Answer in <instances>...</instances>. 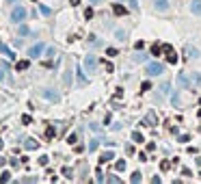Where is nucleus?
Instances as JSON below:
<instances>
[{"label": "nucleus", "instance_id": "7", "mask_svg": "<svg viewBox=\"0 0 201 184\" xmlns=\"http://www.w3.org/2000/svg\"><path fill=\"white\" fill-rule=\"evenodd\" d=\"M178 85H180V89H195V87H192V78H190V74H184V72L178 74Z\"/></svg>", "mask_w": 201, "mask_h": 184}, {"label": "nucleus", "instance_id": "38", "mask_svg": "<svg viewBox=\"0 0 201 184\" xmlns=\"http://www.w3.org/2000/svg\"><path fill=\"white\" fill-rule=\"evenodd\" d=\"M117 54H119V50H117V48H106V56H110V59H113V56H117Z\"/></svg>", "mask_w": 201, "mask_h": 184}, {"label": "nucleus", "instance_id": "48", "mask_svg": "<svg viewBox=\"0 0 201 184\" xmlns=\"http://www.w3.org/2000/svg\"><path fill=\"white\" fill-rule=\"evenodd\" d=\"M160 182H162L160 175H154V178H152V184H160Z\"/></svg>", "mask_w": 201, "mask_h": 184}, {"label": "nucleus", "instance_id": "8", "mask_svg": "<svg viewBox=\"0 0 201 184\" xmlns=\"http://www.w3.org/2000/svg\"><path fill=\"white\" fill-rule=\"evenodd\" d=\"M0 54L7 56V59H11V61H15V52H13V48H11V45H7L5 41H0Z\"/></svg>", "mask_w": 201, "mask_h": 184}, {"label": "nucleus", "instance_id": "6", "mask_svg": "<svg viewBox=\"0 0 201 184\" xmlns=\"http://www.w3.org/2000/svg\"><path fill=\"white\" fill-rule=\"evenodd\" d=\"M76 80H78V85L80 87H89V82H91V78L84 74V65H76Z\"/></svg>", "mask_w": 201, "mask_h": 184}, {"label": "nucleus", "instance_id": "26", "mask_svg": "<svg viewBox=\"0 0 201 184\" xmlns=\"http://www.w3.org/2000/svg\"><path fill=\"white\" fill-rule=\"evenodd\" d=\"M167 54V63L169 65H175V63H178V54H175L173 50H169V52H164Z\"/></svg>", "mask_w": 201, "mask_h": 184}, {"label": "nucleus", "instance_id": "33", "mask_svg": "<svg viewBox=\"0 0 201 184\" xmlns=\"http://www.w3.org/2000/svg\"><path fill=\"white\" fill-rule=\"evenodd\" d=\"M0 182H2V184L11 182V171H2V175H0Z\"/></svg>", "mask_w": 201, "mask_h": 184}, {"label": "nucleus", "instance_id": "44", "mask_svg": "<svg viewBox=\"0 0 201 184\" xmlns=\"http://www.w3.org/2000/svg\"><path fill=\"white\" fill-rule=\"evenodd\" d=\"M84 17H87V20H93V9H91V7L84 9Z\"/></svg>", "mask_w": 201, "mask_h": 184}, {"label": "nucleus", "instance_id": "11", "mask_svg": "<svg viewBox=\"0 0 201 184\" xmlns=\"http://www.w3.org/2000/svg\"><path fill=\"white\" fill-rule=\"evenodd\" d=\"M28 35H33V31L28 28V24H26V22L17 24V37H28Z\"/></svg>", "mask_w": 201, "mask_h": 184}, {"label": "nucleus", "instance_id": "36", "mask_svg": "<svg viewBox=\"0 0 201 184\" xmlns=\"http://www.w3.org/2000/svg\"><path fill=\"white\" fill-rule=\"evenodd\" d=\"M106 182H110V184H121V178H119V175H108Z\"/></svg>", "mask_w": 201, "mask_h": 184}, {"label": "nucleus", "instance_id": "23", "mask_svg": "<svg viewBox=\"0 0 201 184\" xmlns=\"http://www.w3.org/2000/svg\"><path fill=\"white\" fill-rule=\"evenodd\" d=\"M186 56L188 59H199V50L192 48V45H186Z\"/></svg>", "mask_w": 201, "mask_h": 184}, {"label": "nucleus", "instance_id": "37", "mask_svg": "<svg viewBox=\"0 0 201 184\" xmlns=\"http://www.w3.org/2000/svg\"><path fill=\"white\" fill-rule=\"evenodd\" d=\"M154 85H152V80H145L143 85H141V91H143V93H145V91H149V89H152Z\"/></svg>", "mask_w": 201, "mask_h": 184}, {"label": "nucleus", "instance_id": "17", "mask_svg": "<svg viewBox=\"0 0 201 184\" xmlns=\"http://www.w3.org/2000/svg\"><path fill=\"white\" fill-rule=\"evenodd\" d=\"M147 59H149L147 52H136V54H132V63H147Z\"/></svg>", "mask_w": 201, "mask_h": 184}, {"label": "nucleus", "instance_id": "28", "mask_svg": "<svg viewBox=\"0 0 201 184\" xmlns=\"http://www.w3.org/2000/svg\"><path fill=\"white\" fill-rule=\"evenodd\" d=\"M125 167H128V163H125L123 158H119L117 163H115V171H125Z\"/></svg>", "mask_w": 201, "mask_h": 184}, {"label": "nucleus", "instance_id": "3", "mask_svg": "<svg viewBox=\"0 0 201 184\" xmlns=\"http://www.w3.org/2000/svg\"><path fill=\"white\" fill-rule=\"evenodd\" d=\"M39 96H41L45 102H50V104H59V102H61V91H59V89H52V87L41 89Z\"/></svg>", "mask_w": 201, "mask_h": 184}, {"label": "nucleus", "instance_id": "21", "mask_svg": "<svg viewBox=\"0 0 201 184\" xmlns=\"http://www.w3.org/2000/svg\"><path fill=\"white\" fill-rule=\"evenodd\" d=\"M115 39H117L119 43H125V41H128V35H125V31L117 28V31H115Z\"/></svg>", "mask_w": 201, "mask_h": 184}, {"label": "nucleus", "instance_id": "34", "mask_svg": "<svg viewBox=\"0 0 201 184\" xmlns=\"http://www.w3.org/2000/svg\"><path fill=\"white\" fill-rule=\"evenodd\" d=\"M95 180L97 182H106V175L102 173V169H95Z\"/></svg>", "mask_w": 201, "mask_h": 184}, {"label": "nucleus", "instance_id": "42", "mask_svg": "<svg viewBox=\"0 0 201 184\" xmlns=\"http://www.w3.org/2000/svg\"><path fill=\"white\" fill-rule=\"evenodd\" d=\"M48 163H50V156H41V158H39V165H41V167H45Z\"/></svg>", "mask_w": 201, "mask_h": 184}, {"label": "nucleus", "instance_id": "9", "mask_svg": "<svg viewBox=\"0 0 201 184\" xmlns=\"http://www.w3.org/2000/svg\"><path fill=\"white\" fill-rule=\"evenodd\" d=\"M154 9L160 13H167V11H171V2L169 0H154Z\"/></svg>", "mask_w": 201, "mask_h": 184}, {"label": "nucleus", "instance_id": "4", "mask_svg": "<svg viewBox=\"0 0 201 184\" xmlns=\"http://www.w3.org/2000/svg\"><path fill=\"white\" fill-rule=\"evenodd\" d=\"M82 65H84V70H87L89 74H95V72H97V65H99V59H97L93 52H87Z\"/></svg>", "mask_w": 201, "mask_h": 184}, {"label": "nucleus", "instance_id": "35", "mask_svg": "<svg viewBox=\"0 0 201 184\" xmlns=\"http://www.w3.org/2000/svg\"><path fill=\"white\" fill-rule=\"evenodd\" d=\"M63 175H65L67 180H74V171H71L69 167H63Z\"/></svg>", "mask_w": 201, "mask_h": 184}, {"label": "nucleus", "instance_id": "53", "mask_svg": "<svg viewBox=\"0 0 201 184\" xmlns=\"http://www.w3.org/2000/svg\"><path fill=\"white\" fill-rule=\"evenodd\" d=\"M197 165H199V167H201V156H197Z\"/></svg>", "mask_w": 201, "mask_h": 184}, {"label": "nucleus", "instance_id": "25", "mask_svg": "<svg viewBox=\"0 0 201 184\" xmlns=\"http://www.w3.org/2000/svg\"><path fill=\"white\" fill-rule=\"evenodd\" d=\"M132 143H145V136L138 130H132Z\"/></svg>", "mask_w": 201, "mask_h": 184}, {"label": "nucleus", "instance_id": "24", "mask_svg": "<svg viewBox=\"0 0 201 184\" xmlns=\"http://www.w3.org/2000/svg\"><path fill=\"white\" fill-rule=\"evenodd\" d=\"M190 78H192V87H201V74L199 72H190Z\"/></svg>", "mask_w": 201, "mask_h": 184}, {"label": "nucleus", "instance_id": "12", "mask_svg": "<svg viewBox=\"0 0 201 184\" xmlns=\"http://www.w3.org/2000/svg\"><path fill=\"white\" fill-rule=\"evenodd\" d=\"M15 70H17V72H26V70H31V59L26 56V59L17 61V63H15Z\"/></svg>", "mask_w": 201, "mask_h": 184}, {"label": "nucleus", "instance_id": "10", "mask_svg": "<svg viewBox=\"0 0 201 184\" xmlns=\"http://www.w3.org/2000/svg\"><path fill=\"white\" fill-rule=\"evenodd\" d=\"M22 145H24V150H26V152H37V150H39V143H37L35 139H31V136H28V139H24Z\"/></svg>", "mask_w": 201, "mask_h": 184}, {"label": "nucleus", "instance_id": "54", "mask_svg": "<svg viewBox=\"0 0 201 184\" xmlns=\"http://www.w3.org/2000/svg\"><path fill=\"white\" fill-rule=\"evenodd\" d=\"M2 147H5V141H2V139H0V150H2Z\"/></svg>", "mask_w": 201, "mask_h": 184}, {"label": "nucleus", "instance_id": "22", "mask_svg": "<svg viewBox=\"0 0 201 184\" xmlns=\"http://www.w3.org/2000/svg\"><path fill=\"white\" fill-rule=\"evenodd\" d=\"M160 93H162V96H167V98H169V96L173 93V89H171V82H162V85H160Z\"/></svg>", "mask_w": 201, "mask_h": 184}, {"label": "nucleus", "instance_id": "39", "mask_svg": "<svg viewBox=\"0 0 201 184\" xmlns=\"http://www.w3.org/2000/svg\"><path fill=\"white\" fill-rule=\"evenodd\" d=\"M22 124H24V126L33 124V117H31V115H22Z\"/></svg>", "mask_w": 201, "mask_h": 184}, {"label": "nucleus", "instance_id": "47", "mask_svg": "<svg viewBox=\"0 0 201 184\" xmlns=\"http://www.w3.org/2000/svg\"><path fill=\"white\" fill-rule=\"evenodd\" d=\"M20 2H22V0H5V5H9V7L11 5H20Z\"/></svg>", "mask_w": 201, "mask_h": 184}, {"label": "nucleus", "instance_id": "5", "mask_svg": "<svg viewBox=\"0 0 201 184\" xmlns=\"http://www.w3.org/2000/svg\"><path fill=\"white\" fill-rule=\"evenodd\" d=\"M45 48H48V45L43 43V41H37L35 45H31V48H28V52H26V56L31 59V61H35V59H39L43 52H45Z\"/></svg>", "mask_w": 201, "mask_h": 184}, {"label": "nucleus", "instance_id": "30", "mask_svg": "<svg viewBox=\"0 0 201 184\" xmlns=\"http://www.w3.org/2000/svg\"><path fill=\"white\" fill-rule=\"evenodd\" d=\"M97 147H99V139H97V136H95V139H91V141H89V152L93 154V152H95Z\"/></svg>", "mask_w": 201, "mask_h": 184}, {"label": "nucleus", "instance_id": "43", "mask_svg": "<svg viewBox=\"0 0 201 184\" xmlns=\"http://www.w3.org/2000/svg\"><path fill=\"white\" fill-rule=\"evenodd\" d=\"M169 167H171L169 160H162V163H160V169H162V171H169Z\"/></svg>", "mask_w": 201, "mask_h": 184}, {"label": "nucleus", "instance_id": "40", "mask_svg": "<svg viewBox=\"0 0 201 184\" xmlns=\"http://www.w3.org/2000/svg\"><path fill=\"white\" fill-rule=\"evenodd\" d=\"M76 141H78V134H69L67 143H69V145H76Z\"/></svg>", "mask_w": 201, "mask_h": 184}, {"label": "nucleus", "instance_id": "18", "mask_svg": "<svg viewBox=\"0 0 201 184\" xmlns=\"http://www.w3.org/2000/svg\"><path fill=\"white\" fill-rule=\"evenodd\" d=\"M37 9H39V13H41L43 17H50V15H52V13H54L52 9H50L48 5H43V2H39V5H37Z\"/></svg>", "mask_w": 201, "mask_h": 184}, {"label": "nucleus", "instance_id": "15", "mask_svg": "<svg viewBox=\"0 0 201 184\" xmlns=\"http://www.w3.org/2000/svg\"><path fill=\"white\" fill-rule=\"evenodd\" d=\"M110 160H115V152L113 150H106L99 154V163H110Z\"/></svg>", "mask_w": 201, "mask_h": 184}, {"label": "nucleus", "instance_id": "29", "mask_svg": "<svg viewBox=\"0 0 201 184\" xmlns=\"http://www.w3.org/2000/svg\"><path fill=\"white\" fill-rule=\"evenodd\" d=\"M160 50H164V48H162V43H158V41H156V43L152 45V54H154V56H160V54H162Z\"/></svg>", "mask_w": 201, "mask_h": 184}, {"label": "nucleus", "instance_id": "31", "mask_svg": "<svg viewBox=\"0 0 201 184\" xmlns=\"http://www.w3.org/2000/svg\"><path fill=\"white\" fill-rule=\"evenodd\" d=\"M54 134H56L54 126H48V128H45V139H54Z\"/></svg>", "mask_w": 201, "mask_h": 184}, {"label": "nucleus", "instance_id": "14", "mask_svg": "<svg viewBox=\"0 0 201 184\" xmlns=\"http://www.w3.org/2000/svg\"><path fill=\"white\" fill-rule=\"evenodd\" d=\"M190 13L201 17V0H190Z\"/></svg>", "mask_w": 201, "mask_h": 184}, {"label": "nucleus", "instance_id": "20", "mask_svg": "<svg viewBox=\"0 0 201 184\" xmlns=\"http://www.w3.org/2000/svg\"><path fill=\"white\" fill-rule=\"evenodd\" d=\"M89 43H91V48H104V41L99 39V37H89Z\"/></svg>", "mask_w": 201, "mask_h": 184}, {"label": "nucleus", "instance_id": "50", "mask_svg": "<svg viewBox=\"0 0 201 184\" xmlns=\"http://www.w3.org/2000/svg\"><path fill=\"white\" fill-rule=\"evenodd\" d=\"M69 5H71V7H78V5H80V0H69Z\"/></svg>", "mask_w": 201, "mask_h": 184}, {"label": "nucleus", "instance_id": "46", "mask_svg": "<svg viewBox=\"0 0 201 184\" xmlns=\"http://www.w3.org/2000/svg\"><path fill=\"white\" fill-rule=\"evenodd\" d=\"M178 141H180V143H186V141H190V136H188V134H180Z\"/></svg>", "mask_w": 201, "mask_h": 184}, {"label": "nucleus", "instance_id": "55", "mask_svg": "<svg viewBox=\"0 0 201 184\" xmlns=\"http://www.w3.org/2000/svg\"><path fill=\"white\" fill-rule=\"evenodd\" d=\"M197 115H199V117H201V108H199V110H197Z\"/></svg>", "mask_w": 201, "mask_h": 184}, {"label": "nucleus", "instance_id": "2", "mask_svg": "<svg viewBox=\"0 0 201 184\" xmlns=\"http://www.w3.org/2000/svg\"><path fill=\"white\" fill-rule=\"evenodd\" d=\"M164 70H167V67L162 63H158V61H147V65H145V76L147 78H156V76H162Z\"/></svg>", "mask_w": 201, "mask_h": 184}, {"label": "nucleus", "instance_id": "49", "mask_svg": "<svg viewBox=\"0 0 201 184\" xmlns=\"http://www.w3.org/2000/svg\"><path fill=\"white\" fill-rule=\"evenodd\" d=\"M130 5H132V9H134V11H138V2H136V0H130Z\"/></svg>", "mask_w": 201, "mask_h": 184}, {"label": "nucleus", "instance_id": "51", "mask_svg": "<svg viewBox=\"0 0 201 184\" xmlns=\"http://www.w3.org/2000/svg\"><path fill=\"white\" fill-rule=\"evenodd\" d=\"M7 165V158H2V156H0V167H5Z\"/></svg>", "mask_w": 201, "mask_h": 184}, {"label": "nucleus", "instance_id": "13", "mask_svg": "<svg viewBox=\"0 0 201 184\" xmlns=\"http://www.w3.org/2000/svg\"><path fill=\"white\" fill-rule=\"evenodd\" d=\"M156 124H158L156 113H154V110H149V113L145 115V119H143V126H156Z\"/></svg>", "mask_w": 201, "mask_h": 184}, {"label": "nucleus", "instance_id": "41", "mask_svg": "<svg viewBox=\"0 0 201 184\" xmlns=\"http://www.w3.org/2000/svg\"><path fill=\"white\" fill-rule=\"evenodd\" d=\"M56 54V50L52 48V45H48V48H45V56H54Z\"/></svg>", "mask_w": 201, "mask_h": 184}, {"label": "nucleus", "instance_id": "45", "mask_svg": "<svg viewBox=\"0 0 201 184\" xmlns=\"http://www.w3.org/2000/svg\"><path fill=\"white\" fill-rule=\"evenodd\" d=\"M125 152H128L130 156H134V145H132V143H128V145H125Z\"/></svg>", "mask_w": 201, "mask_h": 184}, {"label": "nucleus", "instance_id": "32", "mask_svg": "<svg viewBox=\"0 0 201 184\" xmlns=\"http://www.w3.org/2000/svg\"><path fill=\"white\" fill-rule=\"evenodd\" d=\"M169 98H171V104H173V106H182V104H180V93H171Z\"/></svg>", "mask_w": 201, "mask_h": 184}, {"label": "nucleus", "instance_id": "1", "mask_svg": "<svg viewBox=\"0 0 201 184\" xmlns=\"http://www.w3.org/2000/svg\"><path fill=\"white\" fill-rule=\"evenodd\" d=\"M28 20V11H26V7H22V5H13V9H11V13H9V22L11 24H22V22H26Z\"/></svg>", "mask_w": 201, "mask_h": 184}, {"label": "nucleus", "instance_id": "52", "mask_svg": "<svg viewBox=\"0 0 201 184\" xmlns=\"http://www.w3.org/2000/svg\"><path fill=\"white\" fill-rule=\"evenodd\" d=\"M104 0H91V5H102Z\"/></svg>", "mask_w": 201, "mask_h": 184}, {"label": "nucleus", "instance_id": "27", "mask_svg": "<svg viewBox=\"0 0 201 184\" xmlns=\"http://www.w3.org/2000/svg\"><path fill=\"white\" fill-rule=\"evenodd\" d=\"M141 180H143L141 171H132V173H130V182H132V184H138Z\"/></svg>", "mask_w": 201, "mask_h": 184}, {"label": "nucleus", "instance_id": "19", "mask_svg": "<svg viewBox=\"0 0 201 184\" xmlns=\"http://www.w3.org/2000/svg\"><path fill=\"white\" fill-rule=\"evenodd\" d=\"M113 13H115V15H125V13H128V9H125L121 2H115V5H113Z\"/></svg>", "mask_w": 201, "mask_h": 184}, {"label": "nucleus", "instance_id": "16", "mask_svg": "<svg viewBox=\"0 0 201 184\" xmlns=\"http://www.w3.org/2000/svg\"><path fill=\"white\" fill-rule=\"evenodd\" d=\"M74 85V74H71V70H65L63 72V87H71Z\"/></svg>", "mask_w": 201, "mask_h": 184}]
</instances>
